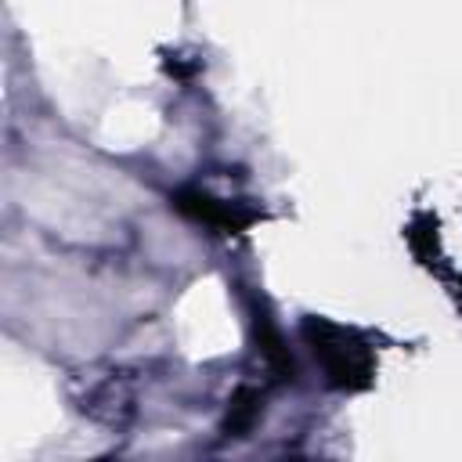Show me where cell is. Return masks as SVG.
<instances>
[{"label":"cell","instance_id":"obj_1","mask_svg":"<svg viewBox=\"0 0 462 462\" xmlns=\"http://www.w3.org/2000/svg\"><path fill=\"white\" fill-rule=\"evenodd\" d=\"M303 339L314 350V357L325 368V383L336 390H365L375 375V361L368 343H361L354 332L325 321V318H307L303 321Z\"/></svg>","mask_w":462,"mask_h":462},{"label":"cell","instance_id":"obj_2","mask_svg":"<svg viewBox=\"0 0 462 462\" xmlns=\"http://www.w3.org/2000/svg\"><path fill=\"white\" fill-rule=\"evenodd\" d=\"M170 202H173L177 213H184V217H191L199 224H209V227H217L224 235H238V231H245L249 224H256L263 217L249 202H227V199H217V195L199 191V188H180Z\"/></svg>","mask_w":462,"mask_h":462},{"label":"cell","instance_id":"obj_3","mask_svg":"<svg viewBox=\"0 0 462 462\" xmlns=\"http://www.w3.org/2000/svg\"><path fill=\"white\" fill-rule=\"evenodd\" d=\"M253 328H256V343H260V350H263L267 365L274 368V375H278V379H292V372H296V365H292V354H289V346L282 343L278 328L271 325L267 310H256V318H253Z\"/></svg>","mask_w":462,"mask_h":462},{"label":"cell","instance_id":"obj_4","mask_svg":"<svg viewBox=\"0 0 462 462\" xmlns=\"http://www.w3.org/2000/svg\"><path fill=\"white\" fill-rule=\"evenodd\" d=\"M260 419V390L253 386H238L227 401V415H224V433L227 437H245Z\"/></svg>","mask_w":462,"mask_h":462}]
</instances>
